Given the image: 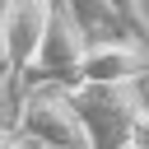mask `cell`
<instances>
[{"instance_id": "5", "label": "cell", "mask_w": 149, "mask_h": 149, "mask_svg": "<svg viewBox=\"0 0 149 149\" xmlns=\"http://www.w3.org/2000/svg\"><path fill=\"white\" fill-rule=\"evenodd\" d=\"M149 42L144 37H88L84 79H144Z\"/></svg>"}, {"instance_id": "6", "label": "cell", "mask_w": 149, "mask_h": 149, "mask_svg": "<svg viewBox=\"0 0 149 149\" xmlns=\"http://www.w3.org/2000/svg\"><path fill=\"white\" fill-rule=\"evenodd\" d=\"M70 9L79 14V23H84L88 37H144L135 28V19L121 9V0H70Z\"/></svg>"}, {"instance_id": "4", "label": "cell", "mask_w": 149, "mask_h": 149, "mask_svg": "<svg viewBox=\"0 0 149 149\" xmlns=\"http://www.w3.org/2000/svg\"><path fill=\"white\" fill-rule=\"evenodd\" d=\"M47 19H51V0H9L5 5V19H0V42H5V65H9V79H19L37 47H42V33H47Z\"/></svg>"}, {"instance_id": "2", "label": "cell", "mask_w": 149, "mask_h": 149, "mask_svg": "<svg viewBox=\"0 0 149 149\" xmlns=\"http://www.w3.org/2000/svg\"><path fill=\"white\" fill-rule=\"evenodd\" d=\"M140 79H84L74 84V107L88 130V149H126L130 126L140 116Z\"/></svg>"}, {"instance_id": "8", "label": "cell", "mask_w": 149, "mask_h": 149, "mask_svg": "<svg viewBox=\"0 0 149 149\" xmlns=\"http://www.w3.org/2000/svg\"><path fill=\"white\" fill-rule=\"evenodd\" d=\"M121 9H126V14H130V19H135V28H140V33H144V37H149V23H144V19H140V9H135V0H121Z\"/></svg>"}, {"instance_id": "9", "label": "cell", "mask_w": 149, "mask_h": 149, "mask_svg": "<svg viewBox=\"0 0 149 149\" xmlns=\"http://www.w3.org/2000/svg\"><path fill=\"white\" fill-rule=\"evenodd\" d=\"M19 135H23V130H14V126H9V121H0V149H9V144H14V140H19Z\"/></svg>"}, {"instance_id": "3", "label": "cell", "mask_w": 149, "mask_h": 149, "mask_svg": "<svg viewBox=\"0 0 149 149\" xmlns=\"http://www.w3.org/2000/svg\"><path fill=\"white\" fill-rule=\"evenodd\" d=\"M14 121L23 135L42 140L47 149H88V130L79 121L70 84H33L14 102Z\"/></svg>"}, {"instance_id": "7", "label": "cell", "mask_w": 149, "mask_h": 149, "mask_svg": "<svg viewBox=\"0 0 149 149\" xmlns=\"http://www.w3.org/2000/svg\"><path fill=\"white\" fill-rule=\"evenodd\" d=\"M126 149H149V107H140L135 126H130V144Z\"/></svg>"}, {"instance_id": "10", "label": "cell", "mask_w": 149, "mask_h": 149, "mask_svg": "<svg viewBox=\"0 0 149 149\" xmlns=\"http://www.w3.org/2000/svg\"><path fill=\"white\" fill-rule=\"evenodd\" d=\"M9 149H47V144H42V140H33V135H19Z\"/></svg>"}, {"instance_id": "1", "label": "cell", "mask_w": 149, "mask_h": 149, "mask_svg": "<svg viewBox=\"0 0 149 149\" xmlns=\"http://www.w3.org/2000/svg\"><path fill=\"white\" fill-rule=\"evenodd\" d=\"M84 51H88V33L79 23V14L70 9V0H51V19L42 33V47L33 56V65L14 79L9 93H23L33 84H84Z\"/></svg>"}]
</instances>
